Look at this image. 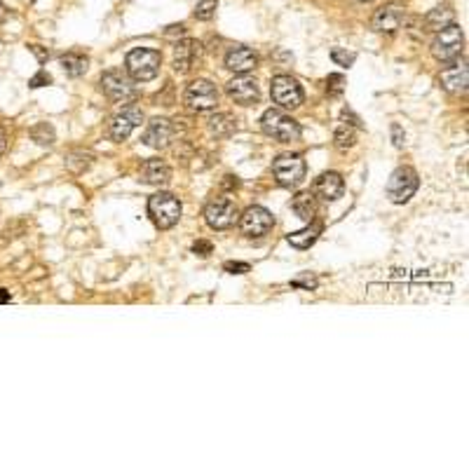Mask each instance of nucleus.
Masks as SVG:
<instances>
[{
    "instance_id": "obj_1",
    "label": "nucleus",
    "mask_w": 469,
    "mask_h": 469,
    "mask_svg": "<svg viewBox=\"0 0 469 469\" xmlns=\"http://www.w3.org/2000/svg\"><path fill=\"white\" fill-rule=\"evenodd\" d=\"M127 73L136 83H148V80L158 78L160 66H162V55L158 50H148V47H136L127 55Z\"/></svg>"
},
{
    "instance_id": "obj_2",
    "label": "nucleus",
    "mask_w": 469,
    "mask_h": 469,
    "mask_svg": "<svg viewBox=\"0 0 469 469\" xmlns=\"http://www.w3.org/2000/svg\"><path fill=\"white\" fill-rule=\"evenodd\" d=\"M260 127H263V132L267 134L270 139L279 141V144H291V141H298L303 130H300V125L293 120L291 115H286L284 111L279 108H270L263 113V118H260Z\"/></svg>"
},
{
    "instance_id": "obj_3",
    "label": "nucleus",
    "mask_w": 469,
    "mask_h": 469,
    "mask_svg": "<svg viewBox=\"0 0 469 469\" xmlns=\"http://www.w3.org/2000/svg\"><path fill=\"white\" fill-rule=\"evenodd\" d=\"M462 47H465V31L458 24H448L444 29H439L437 36H434L432 55L437 62L448 64L451 59L462 55Z\"/></svg>"
},
{
    "instance_id": "obj_4",
    "label": "nucleus",
    "mask_w": 469,
    "mask_h": 469,
    "mask_svg": "<svg viewBox=\"0 0 469 469\" xmlns=\"http://www.w3.org/2000/svg\"><path fill=\"white\" fill-rule=\"evenodd\" d=\"M148 214L160 230H169L181 218V202L172 192H158L148 200Z\"/></svg>"
},
{
    "instance_id": "obj_5",
    "label": "nucleus",
    "mask_w": 469,
    "mask_h": 469,
    "mask_svg": "<svg viewBox=\"0 0 469 469\" xmlns=\"http://www.w3.org/2000/svg\"><path fill=\"white\" fill-rule=\"evenodd\" d=\"M99 85H102V92L106 97L111 99V102L115 104H130L136 99V87H134V80L130 78V73L125 71H106L102 80H99Z\"/></svg>"
},
{
    "instance_id": "obj_6",
    "label": "nucleus",
    "mask_w": 469,
    "mask_h": 469,
    "mask_svg": "<svg viewBox=\"0 0 469 469\" xmlns=\"http://www.w3.org/2000/svg\"><path fill=\"white\" fill-rule=\"evenodd\" d=\"M420 186V178H418V172L411 169V167H399V169L392 172L390 181H387V200L394 204H406L408 200L415 195V190H418Z\"/></svg>"
},
{
    "instance_id": "obj_7",
    "label": "nucleus",
    "mask_w": 469,
    "mask_h": 469,
    "mask_svg": "<svg viewBox=\"0 0 469 469\" xmlns=\"http://www.w3.org/2000/svg\"><path fill=\"white\" fill-rule=\"evenodd\" d=\"M270 94H272V102L277 104L279 108H286V111H293L303 104V87H300L298 80L291 76L272 78Z\"/></svg>"
},
{
    "instance_id": "obj_8",
    "label": "nucleus",
    "mask_w": 469,
    "mask_h": 469,
    "mask_svg": "<svg viewBox=\"0 0 469 469\" xmlns=\"http://www.w3.org/2000/svg\"><path fill=\"white\" fill-rule=\"evenodd\" d=\"M272 174L281 188H296L305 178V160L300 155H279L272 162Z\"/></svg>"
},
{
    "instance_id": "obj_9",
    "label": "nucleus",
    "mask_w": 469,
    "mask_h": 469,
    "mask_svg": "<svg viewBox=\"0 0 469 469\" xmlns=\"http://www.w3.org/2000/svg\"><path fill=\"white\" fill-rule=\"evenodd\" d=\"M186 104L190 111H211L218 104V90L209 80H192L186 90Z\"/></svg>"
},
{
    "instance_id": "obj_10",
    "label": "nucleus",
    "mask_w": 469,
    "mask_h": 469,
    "mask_svg": "<svg viewBox=\"0 0 469 469\" xmlns=\"http://www.w3.org/2000/svg\"><path fill=\"white\" fill-rule=\"evenodd\" d=\"M204 218L214 230H227V227H232L234 220H237V204H234L230 197H216L206 204Z\"/></svg>"
},
{
    "instance_id": "obj_11",
    "label": "nucleus",
    "mask_w": 469,
    "mask_h": 469,
    "mask_svg": "<svg viewBox=\"0 0 469 469\" xmlns=\"http://www.w3.org/2000/svg\"><path fill=\"white\" fill-rule=\"evenodd\" d=\"M274 225V218L272 214L265 209V206H258L253 204L249 206L242 216H239V230H242L246 237H263L272 230Z\"/></svg>"
},
{
    "instance_id": "obj_12",
    "label": "nucleus",
    "mask_w": 469,
    "mask_h": 469,
    "mask_svg": "<svg viewBox=\"0 0 469 469\" xmlns=\"http://www.w3.org/2000/svg\"><path fill=\"white\" fill-rule=\"evenodd\" d=\"M141 120H144V111L136 108V106H127V108H122V113H118V115L111 120V127H108L111 139L122 144V141L132 136L134 127H139Z\"/></svg>"
},
{
    "instance_id": "obj_13",
    "label": "nucleus",
    "mask_w": 469,
    "mask_h": 469,
    "mask_svg": "<svg viewBox=\"0 0 469 469\" xmlns=\"http://www.w3.org/2000/svg\"><path fill=\"white\" fill-rule=\"evenodd\" d=\"M225 92L227 97L232 99L234 104L239 106H251L258 102V83L253 80L251 76H246V73H239V76H234L230 83L225 85Z\"/></svg>"
},
{
    "instance_id": "obj_14",
    "label": "nucleus",
    "mask_w": 469,
    "mask_h": 469,
    "mask_svg": "<svg viewBox=\"0 0 469 469\" xmlns=\"http://www.w3.org/2000/svg\"><path fill=\"white\" fill-rule=\"evenodd\" d=\"M174 134H176V127H174L172 120H167V118H155V120H150L148 127H146V132H144V144L148 146V148L162 150V148H167V146L172 144Z\"/></svg>"
},
{
    "instance_id": "obj_15",
    "label": "nucleus",
    "mask_w": 469,
    "mask_h": 469,
    "mask_svg": "<svg viewBox=\"0 0 469 469\" xmlns=\"http://www.w3.org/2000/svg\"><path fill=\"white\" fill-rule=\"evenodd\" d=\"M451 66H446L444 71H441V85H444V90L453 92V94H465L467 92V62L465 59H451L448 62Z\"/></svg>"
},
{
    "instance_id": "obj_16",
    "label": "nucleus",
    "mask_w": 469,
    "mask_h": 469,
    "mask_svg": "<svg viewBox=\"0 0 469 469\" xmlns=\"http://www.w3.org/2000/svg\"><path fill=\"white\" fill-rule=\"evenodd\" d=\"M343 190H345V183H343V176L336 172H326L321 174V176L314 181V197L324 200V202H336L338 197H343Z\"/></svg>"
},
{
    "instance_id": "obj_17",
    "label": "nucleus",
    "mask_w": 469,
    "mask_h": 469,
    "mask_svg": "<svg viewBox=\"0 0 469 469\" xmlns=\"http://www.w3.org/2000/svg\"><path fill=\"white\" fill-rule=\"evenodd\" d=\"M200 45L197 40H181V43L174 45V71L186 76L190 73V69L195 66L200 59Z\"/></svg>"
},
{
    "instance_id": "obj_18",
    "label": "nucleus",
    "mask_w": 469,
    "mask_h": 469,
    "mask_svg": "<svg viewBox=\"0 0 469 469\" xmlns=\"http://www.w3.org/2000/svg\"><path fill=\"white\" fill-rule=\"evenodd\" d=\"M404 17H406L404 8L392 3V5H385V8H380L375 12L371 19V26H373V31H378V33H394L401 26V22H404Z\"/></svg>"
},
{
    "instance_id": "obj_19",
    "label": "nucleus",
    "mask_w": 469,
    "mask_h": 469,
    "mask_svg": "<svg viewBox=\"0 0 469 469\" xmlns=\"http://www.w3.org/2000/svg\"><path fill=\"white\" fill-rule=\"evenodd\" d=\"M256 66H258V57L251 47L237 45L225 55V69H230L234 73H249L256 69Z\"/></svg>"
},
{
    "instance_id": "obj_20",
    "label": "nucleus",
    "mask_w": 469,
    "mask_h": 469,
    "mask_svg": "<svg viewBox=\"0 0 469 469\" xmlns=\"http://www.w3.org/2000/svg\"><path fill=\"white\" fill-rule=\"evenodd\" d=\"M206 130H209L211 136L216 139H227L237 132V120H234L230 113H216L206 120Z\"/></svg>"
},
{
    "instance_id": "obj_21",
    "label": "nucleus",
    "mask_w": 469,
    "mask_h": 469,
    "mask_svg": "<svg viewBox=\"0 0 469 469\" xmlns=\"http://www.w3.org/2000/svg\"><path fill=\"white\" fill-rule=\"evenodd\" d=\"M172 178V169L164 160H148L144 164V181L150 186H164L169 183Z\"/></svg>"
},
{
    "instance_id": "obj_22",
    "label": "nucleus",
    "mask_w": 469,
    "mask_h": 469,
    "mask_svg": "<svg viewBox=\"0 0 469 469\" xmlns=\"http://www.w3.org/2000/svg\"><path fill=\"white\" fill-rule=\"evenodd\" d=\"M291 206L300 218L310 223V220L314 218V214H317V197H314L312 192H298V195L293 197Z\"/></svg>"
},
{
    "instance_id": "obj_23",
    "label": "nucleus",
    "mask_w": 469,
    "mask_h": 469,
    "mask_svg": "<svg viewBox=\"0 0 469 469\" xmlns=\"http://www.w3.org/2000/svg\"><path fill=\"white\" fill-rule=\"evenodd\" d=\"M87 57H83V55H76V52H71V55H66V57H62V69H64V73L69 78H80V76H85L87 73Z\"/></svg>"
},
{
    "instance_id": "obj_24",
    "label": "nucleus",
    "mask_w": 469,
    "mask_h": 469,
    "mask_svg": "<svg viewBox=\"0 0 469 469\" xmlns=\"http://www.w3.org/2000/svg\"><path fill=\"white\" fill-rule=\"evenodd\" d=\"M92 160L94 155L92 153H85V150H73L66 155V169H71L73 174H83L92 167Z\"/></svg>"
},
{
    "instance_id": "obj_25",
    "label": "nucleus",
    "mask_w": 469,
    "mask_h": 469,
    "mask_svg": "<svg viewBox=\"0 0 469 469\" xmlns=\"http://www.w3.org/2000/svg\"><path fill=\"white\" fill-rule=\"evenodd\" d=\"M448 24H453V10L451 8H434L430 15L425 17V26L430 31H439Z\"/></svg>"
},
{
    "instance_id": "obj_26",
    "label": "nucleus",
    "mask_w": 469,
    "mask_h": 469,
    "mask_svg": "<svg viewBox=\"0 0 469 469\" xmlns=\"http://www.w3.org/2000/svg\"><path fill=\"white\" fill-rule=\"evenodd\" d=\"M317 237H319V225H312L300 232L289 234V244L296 246V249H310V246L317 242Z\"/></svg>"
},
{
    "instance_id": "obj_27",
    "label": "nucleus",
    "mask_w": 469,
    "mask_h": 469,
    "mask_svg": "<svg viewBox=\"0 0 469 469\" xmlns=\"http://www.w3.org/2000/svg\"><path fill=\"white\" fill-rule=\"evenodd\" d=\"M354 141H357V132H354V127H352V125L343 122V125H338V130H336V132H333V144H336V148H338V150L352 148Z\"/></svg>"
},
{
    "instance_id": "obj_28",
    "label": "nucleus",
    "mask_w": 469,
    "mask_h": 469,
    "mask_svg": "<svg viewBox=\"0 0 469 469\" xmlns=\"http://www.w3.org/2000/svg\"><path fill=\"white\" fill-rule=\"evenodd\" d=\"M31 139L36 141V144H40V146H52L55 144V127L52 125H47V122H40V125H36L31 130Z\"/></svg>"
},
{
    "instance_id": "obj_29",
    "label": "nucleus",
    "mask_w": 469,
    "mask_h": 469,
    "mask_svg": "<svg viewBox=\"0 0 469 469\" xmlns=\"http://www.w3.org/2000/svg\"><path fill=\"white\" fill-rule=\"evenodd\" d=\"M216 8H218V0H200L195 10V19L209 22V19H214V15H216Z\"/></svg>"
},
{
    "instance_id": "obj_30",
    "label": "nucleus",
    "mask_w": 469,
    "mask_h": 469,
    "mask_svg": "<svg viewBox=\"0 0 469 469\" xmlns=\"http://www.w3.org/2000/svg\"><path fill=\"white\" fill-rule=\"evenodd\" d=\"M331 59L338 66H343V69H350V66L354 64V59H357V55H354V52H347V50H340V47H333Z\"/></svg>"
},
{
    "instance_id": "obj_31",
    "label": "nucleus",
    "mask_w": 469,
    "mask_h": 469,
    "mask_svg": "<svg viewBox=\"0 0 469 469\" xmlns=\"http://www.w3.org/2000/svg\"><path fill=\"white\" fill-rule=\"evenodd\" d=\"M345 90V78L338 76V73H333V76L326 78V92L331 94V97H338V94H343Z\"/></svg>"
},
{
    "instance_id": "obj_32",
    "label": "nucleus",
    "mask_w": 469,
    "mask_h": 469,
    "mask_svg": "<svg viewBox=\"0 0 469 469\" xmlns=\"http://www.w3.org/2000/svg\"><path fill=\"white\" fill-rule=\"evenodd\" d=\"M291 286H296V289H317V277H312V274H303V277L293 279Z\"/></svg>"
},
{
    "instance_id": "obj_33",
    "label": "nucleus",
    "mask_w": 469,
    "mask_h": 469,
    "mask_svg": "<svg viewBox=\"0 0 469 469\" xmlns=\"http://www.w3.org/2000/svg\"><path fill=\"white\" fill-rule=\"evenodd\" d=\"M225 272H232V274H244L249 272V263H237V260H227V263L223 265Z\"/></svg>"
},
{
    "instance_id": "obj_34",
    "label": "nucleus",
    "mask_w": 469,
    "mask_h": 469,
    "mask_svg": "<svg viewBox=\"0 0 469 469\" xmlns=\"http://www.w3.org/2000/svg\"><path fill=\"white\" fill-rule=\"evenodd\" d=\"M390 132H392L394 146H397V148H404V139H406V134H404V130H401V125L394 122V125L390 127Z\"/></svg>"
},
{
    "instance_id": "obj_35",
    "label": "nucleus",
    "mask_w": 469,
    "mask_h": 469,
    "mask_svg": "<svg viewBox=\"0 0 469 469\" xmlns=\"http://www.w3.org/2000/svg\"><path fill=\"white\" fill-rule=\"evenodd\" d=\"M50 83H52V76H50V73H47V71H40L38 76H33V78H31V83H29V85H31V87H43V85H50Z\"/></svg>"
},
{
    "instance_id": "obj_36",
    "label": "nucleus",
    "mask_w": 469,
    "mask_h": 469,
    "mask_svg": "<svg viewBox=\"0 0 469 469\" xmlns=\"http://www.w3.org/2000/svg\"><path fill=\"white\" fill-rule=\"evenodd\" d=\"M211 242H206V239H200V242H195V246H192V251L197 253V256H209L211 253Z\"/></svg>"
},
{
    "instance_id": "obj_37",
    "label": "nucleus",
    "mask_w": 469,
    "mask_h": 469,
    "mask_svg": "<svg viewBox=\"0 0 469 469\" xmlns=\"http://www.w3.org/2000/svg\"><path fill=\"white\" fill-rule=\"evenodd\" d=\"M31 52H33V55L38 57V62H40V64H45L47 59H50V52H45V50H43V47H40V45H31Z\"/></svg>"
},
{
    "instance_id": "obj_38",
    "label": "nucleus",
    "mask_w": 469,
    "mask_h": 469,
    "mask_svg": "<svg viewBox=\"0 0 469 469\" xmlns=\"http://www.w3.org/2000/svg\"><path fill=\"white\" fill-rule=\"evenodd\" d=\"M176 33H178V36H183V33H186V26H183V24H178V26H169V29L164 31V36H167V38H174V36H176Z\"/></svg>"
},
{
    "instance_id": "obj_39",
    "label": "nucleus",
    "mask_w": 469,
    "mask_h": 469,
    "mask_svg": "<svg viewBox=\"0 0 469 469\" xmlns=\"http://www.w3.org/2000/svg\"><path fill=\"white\" fill-rule=\"evenodd\" d=\"M5 148H8V134H5V130H0V158L5 155Z\"/></svg>"
},
{
    "instance_id": "obj_40",
    "label": "nucleus",
    "mask_w": 469,
    "mask_h": 469,
    "mask_svg": "<svg viewBox=\"0 0 469 469\" xmlns=\"http://www.w3.org/2000/svg\"><path fill=\"white\" fill-rule=\"evenodd\" d=\"M223 188H239V178L237 176H225V181H223Z\"/></svg>"
},
{
    "instance_id": "obj_41",
    "label": "nucleus",
    "mask_w": 469,
    "mask_h": 469,
    "mask_svg": "<svg viewBox=\"0 0 469 469\" xmlns=\"http://www.w3.org/2000/svg\"><path fill=\"white\" fill-rule=\"evenodd\" d=\"M5 17H8V10H5V5H3V3H0V24H3V22H5Z\"/></svg>"
},
{
    "instance_id": "obj_42",
    "label": "nucleus",
    "mask_w": 469,
    "mask_h": 469,
    "mask_svg": "<svg viewBox=\"0 0 469 469\" xmlns=\"http://www.w3.org/2000/svg\"><path fill=\"white\" fill-rule=\"evenodd\" d=\"M361 3H371V0H361Z\"/></svg>"
}]
</instances>
